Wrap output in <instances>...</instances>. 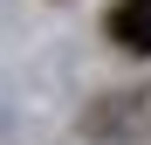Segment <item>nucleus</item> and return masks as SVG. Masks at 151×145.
<instances>
[{
    "label": "nucleus",
    "mask_w": 151,
    "mask_h": 145,
    "mask_svg": "<svg viewBox=\"0 0 151 145\" xmlns=\"http://www.w3.org/2000/svg\"><path fill=\"white\" fill-rule=\"evenodd\" d=\"M110 42L131 48V55H151V0H117L110 7Z\"/></svg>",
    "instance_id": "obj_1"
}]
</instances>
